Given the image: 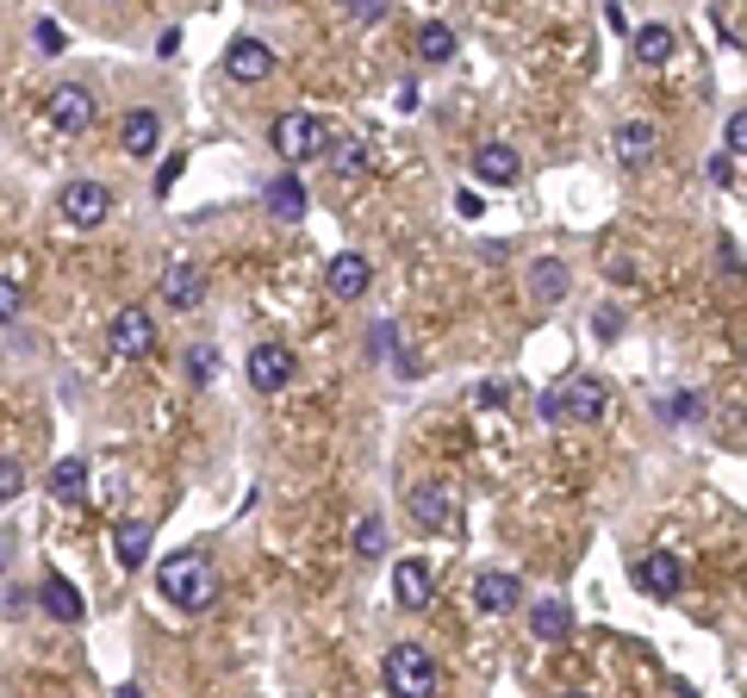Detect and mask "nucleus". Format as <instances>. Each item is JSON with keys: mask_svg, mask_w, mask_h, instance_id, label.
I'll return each instance as SVG.
<instances>
[{"mask_svg": "<svg viewBox=\"0 0 747 698\" xmlns=\"http://www.w3.org/2000/svg\"><path fill=\"white\" fill-rule=\"evenodd\" d=\"M430 593H437V574H430L418 555H405V562L393 567V599H399V611H423Z\"/></svg>", "mask_w": 747, "mask_h": 698, "instance_id": "12", "label": "nucleus"}, {"mask_svg": "<svg viewBox=\"0 0 747 698\" xmlns=\"http://www.w3.org/2000/svg\"><path fill=\"white\" fill-rule=\"evenodd\" d=\"M156 293H162V306L193 312L200 300H206V274L193 269V262H169V269H162V281H156Z\"/></svg>", "mask_w": 747, "mask_h": 698, "instance_id": "8", "label": "nucleus"}, {"mask_svg": "<svg viewBox=\"0 0 747 698\" xmlns=\"http://www.w3.org/2000/svg\"><path fill=\"white\" fill-rule=\"evenodd\" d=\"M174 174H181V156H174V162H162V169H156V194H169V188H174Z\"/></svg>", "mask_w": 747, "mask_h": 698, "instance_id": "40", "label": "nucleus"}, {"mask_svg": "<svg viewBox=\"0 0 747 698\" xmlns=\"http://www.w3.org/2000/svg\"><path fill=\"white\" fill-rule=\"evenodd\" d=\"M604 406H611V387H604L598 374H567L561 387H548L536 399V412L548 418V425H561V418H574V425H598V418H604Z\"/></svg>", "mask_w": 747, "mask_h": 698, "instance_id": "2", "label": "nucleus"}, {"mask_svg": "<svg viewBox=\"0 0 747 698\" xmlns=\"http://www.w3.org/2000/svg\"><path fill=\"white\" fill-rule=\"evenodd\" d=\"M455 213H461V218H479L486 206H479V194H474V188H461V194H455Z\"/></svg>", "mask_w": 747, "mask_h": 698, "instance_id": "38", "label": "nucleus"}, {"mask_svg": "<svg viewBox=\"0 0 747 698\" xmlns=\"http://www.w3.org/2000/svg\"><path fill=\"white\" fill-rule=\"evenodd\" d=\"M530 637H542V642H567V637H574V605L536 599V605H530Z\"/></svg>", "mask_w": 747, "mask_h": 698, "instance_id": "19", "label": "nucleus"}, {"mask_svg": "<svg viewBox=\"0 0 747 698\" xmlns=\"http://www.w3.org/2000/svg\"><path fill=\"white\" fill-rule=\"evenodd\" d=\"M667 418H672V425H698V418H704V399H698V393H672Z\"/></svg>", "mask_w": 747, "mask_h": 698, "instance_id": "31", "label": "nucleus"}, {"mask_svg": "<svg viewBox=\"0 0 747 698\" xmlns=\"http://www.w3.org/2000/svg\"><path fill=\"white\" fill-rule=\"evenodd\" d=\"M57 206H63V218H69L76 232H94L100 218L113 213V188H106V181H69Z\"/></svg>", "mask_w": 747, "mask_h": 698, "instance_id": "5", "label": "nucleus"}, {"mask_svg": "<svg viewBox=\"0 0 747 698\" xmlns=\"http://www.w3.org/2000/svg\"><path fill=\"white\" fill-rule=\"evenodd\" d=\"M567 698H586V693H567Z\"/></svg>", "mask_w": 747, "mask_h": 698, "instance_id": "43", "label": "nucleus"}, {"mask_svg": "<svg viewBox=\"0 0 747 698\" xmlns=\"http://www.w3.org/2000/svg\"><path fill=\"white\" fill-rule=\"evenodd\" d=\"M156 137H162V119L150 106H132L125 125H118V150L125 156H156Z\"/></svg>", "mask_w": 747, "mask_h": 698, "instance_id": "16", "label": "nucleus"}, {"mask_svg": "<svg viewBox=\"0 0 747 698\" xmlns=\"http://www.w3.org/2000/svg\"><path fill=\"white\" fill-rule=\"evenodd\" d=\"M32 38H38V50H44V57H57V50H63V32H57L50 20H38V32H32Z\"/></svg>", "mask_w": 747, "mask_h": 698, "instance_id": "36", "label": "nucleus"}, {"mask_svg": "<svg viewBox=\"0 0 747 698\" xmlns=\"http://www.w3.org/2000/svg\"><path fill=\"white\" fill-rule=\"evenodd\" d=\"M343 7H349V20L355 25H374L386 13V0H343Z\"/></svg>", "mask_w": 747, "mask_h": 698, "instance_id": "33", "label": "nucleus"}, {"mask_svg": "<svg viewBox=\"0 0 747 698\" xmlns=\"http://www.w3.org/2000/svg\"><path fill=\"white\" fill-rule=\"evenodd\" d=\"M81 493H88V455H57V468H50V499L76 505Z\"/></svg>", "mask_w": 747, "mask_h": 698, "instance_id": "20", "label": "nucleus"}, {"mask_svg": "<svg viewBox=\"0 0 747 698\" xmlns=\"http://www.w3.org/2000/svg\"><path fill=\"white\" fill-rule=\"evenodd\" d=\"M106 344H113V356H125V362H137V356H150L156 349V325H150V312L144 306H125L106 325Z\"/></svg>", "mask_w": 747, "mask_h": 698, "instance_id": "6", "label": "nucleus"}, {"mask_svg": "<svg viewBox=\"0 0 747 698\" xmlns=\"http://www.w3.org/2000/svg\"><path fill=\"white\" fill-rule=\"evenodd\" d=\"M25 605H32V599H25V586H20V581H7V618L20 623V618H25Z\"/></svg>", "mask_w": 747, "mask_h": 698, "instance_id": "37", "label": "nucleus"}, {"mask_svg": "<svg viewBox=\"0 0 747 698\" xmlns=\"http://www.w3.org/2000/svg\"><path fill=\"white\" fill-rule=\"evenodd\" d=\"M742 593H747V581H742Z\"/></svg>", "mask_w": 747, "mask_h": 698, "instance_id": "44", "label": "nucleus"}, {"mask_svg": "<svg viewBox=\"0 0 747 698\" xmlns=\"http://www.w3.org/2000/svg\"><path fill=\"white\" fill-rule=\"evenodd\" d=\"M386 693L437 698V661L423 655V642H393V655H386Z\"/></svg>", "mask_w": 747, "mask_h": 698, "instance_id": "3", "label": "nucleus"}, {"mask_svg": "<svg viewBox=\"0 0 747 698\" xmlns=\"http://www.w3.org/2000/svg\"><path fill=\"white\" fill-rule=\"evenodd\" d=\"M50 125H63V132H88V125H94V94L76 88V81L50 88Z\"/></svg>", "mask_w": 747, "mask_h": 698, "instance_id": "13", "label": "nucleus"}, {"mask_svg": "<svg viewBox=\"0 0 747 698\" xmlns=\"http://www.w3.org/2000/svg\"><path fill=\"white\" fill-rule=\"evenodd\" d=\"M728 150L747 156V106H742V113H728Z\"/></svg>", "mask_w": 747, "mask_h": 698, "instance_id": "35", "label": "nucleus"}, {"mask_svg": "<svg viewBox=\"0 0 747 698\" xmlns=\"http://www.w3.org/2000/svg\"><path fill=\"white\" fill-rule=\"evenodd\" d=\"M635 63H648V69H660V63H672V50H679V38H672V25H642L630 38Z\"/></svg>", "mask_w": 747, "mask_h": 698, "instance_id": "23", "label": "nucleus"}, {"mask_svg": "<svg viewBox=\"0 0 747 698\" xmlns=\"http://www.w3.org/2000/svg\"><path fill=\"white\" fill-rule=\"evenodd\" d=\"M20 486H25V474H20V462L7 455V462H0V493H7V499H20Z\"/></svg>", "mask_w": 747, "mask_h": 698, "instance_id": "34", "label": "nucleus"}, {"mask_svg": "<svg viewBox=\"0 0 747 698\" xmlns=\"http://www.w3.org/2000/svg\"><path fill=\"white\" fill-rule=\"evenodd\" d=\"M518 150H511V144H479L474 150V174L479 181H493V188H511V181H518Z\"/></svg>", "mask_w": 747, "mask_h": 698, "instance_id": "17", "label": "nucleus"}, {"mask_svg": "<svg viewBox=\"0 0 747 698\" xmlns=\"http://www.w3.org/2000/svg\"><path fill=\"white\" fill-rule=\"evenodd\" d=\"M293 381V356L281 344H256L249 349V387L256 393H281Z\"/></svg>", "mask_w": 747, "mask_h": 698, "instance_id": "9", "label": "nucleus"}, {"mask_svg": "<svg viewBox=\"0 0 747 698\" xmlns=\"http://www.w3.org/2000/svg\"><path fill=\"white\" fill-rule=\"evenodd\" d=\"M150 543H156V524H118V537H113L118 567H144L150 562Z\"/></svg>", "mask_w": 747, "mask_h": 698, "instance_id": "24", "label": "nucleus"}, {"mask_svg": "<svg viewBox=\"0 0 747 698\" xmlns=\"http://www.w3.org/2000/svg\"><path fill=\"white\" fill-rule=\"evenodd\" d=\"M367 162H374V156H367L362 137H337V144H330V169L337 174H367Z\"/></svg>", "mask_w": 747, "mask_h": 698, "instance_id": "27", "label": "nucleus"}, {"mask_svg": "<svg viewBox=\"0 0 747 698\" xmlns=\"http://www.w3.org/2000/svg\"><path fill=\"white\" fill-rule=\"evenodd\" d=\"M367 281H374V269H367V256L343 250V256H330V269H325V288L337 293V300H362Z\"/></svg>", "mask_w": 747, "mask_h": 698, "instance_id": "15", "label": "nucleus"}, {"mask_svg": "<svg viewBox=\"0 0 747 698\" xmlns=\"http://www.w3.org/2000/svg\"><path fill=\"white\" fill-rule=\"evenodd\" d=\"M156 593H162L174 611L200 618V611H212V599H218V567H212L206 549H174V555H162V567H156Z\"/></svg>", "mask_w": 747, "mask_h": 698, "instance_id": "1", "label": "nucleus"}, {"mask_svg": "<svg viewBox=\"0 0 747 698\" xmlns=\"http://www.w3.org/2000/svg\"><path fill=\"white\" fill-rule=\"evenodd\" d=\"M710 181H716V188H728V181H735V162H728V156H710Z\"/></svg>", "mask_w": 747, "mask_h": 698, "instance_id": "39", "label": "nucleus"}, {"mask_svg": "<svg viewBox=\"0 0 747 698\" xmlns=\"http://www.w3.org/2000/svg\"><path fill=\"white\" fill-rule=\"evenodd\" d=\"M672 698H698V693H691L686 679H672Z\"/></svg>", "mask_w": 747, "mask_h": 698, "instance_id": "41", "label": "nucleus"}, {"mask_svg": "<svg viewBox=\"0 0 747 698\" xmlns=\"http://www.w3.org/2000/svg\"><path fill=\"white\" fill-rule=\"evenodd\" d=\"M330 144H337V137L325 132V119H312V113H281V119H274V150L287 156V162L330 156Z\"/></svg>", "mask_w": 747, "mask_h": 698, "instance_id": "4", "label": "nucleus"}, {"mask_svg": "<svg viewBox=\"0 0 747 698\" xmlns=\"http://www.w3.org/2000/svg\"><path fill=\"white\" fill-rule=\"evenodd\" d=\"M38 605L57 623H81V611H88V605H81V593L63 581V574H44V581H38Z\"/></svg>", "mask_w": 747, "mask_h": 698, "instance_id": "18", "label": "nucleus"}, {"mask_svg": "<svg viewBox=\"0 0 747 698\" xmlns=\"http://www.w3.org/2000/svg\"><path fill=\"white\" fill-rule=\"evenodd\" d=\"M418 57L423 63H455V32L442 20H423L418 25Z\"/></svg>", "mask_w": 747, "mask_h": 698, "instance_id": "26", "label": "nucleus"}, {"mask_svg": "<svg viewBox=\"0 0 747 698\" xmlns=\"http://www.w3.org/2000/svg\"><path fill=\"white\" fill-rule=\"evenodd\" d=\"M367 349H374V362H393V356H399V325L381 318V325L367 330Z\"/></svg>", "mask_w": 747, "mask_h": 698, "instance_id": "29", "label": "nucleus"}, {"mask_svg": "<svg viewBox=\"0 0 747 698\" xmlns=\"http://www.w3.org/2000/svg\"><path fill=\"white\" fill-rule=\"evenodd\" d=\"M113 698H144V693H137V686H118V693Z\"/></svg>", "mask_w": 747, "mask_h": 698, "instance_id": "42", "label": "nucleus"}, {"mask_svg": "<svg viewBox=\"0 0 747 698\" xmlns=\"http://www.w3.org/2000/svg\"><path fill=\"white\" fill-rule=\"evenodd\" d=\"M262 200H269V213L287 218V225H293V218H306V181H299V174H274Z\"/></svg>", "mask_w": 747, "mask_h": 698, "instance_id": "21", "label": "nucleus"}, {"mask_svg": "<svg viewBox=\"0 0 747 698\" xmlns=\"http://www.w3.org/2000/svg\"><path fill=\"white\" fill-rule=\"evenodd\" d=\"M349 549L362 555V562H374V555H386V524L367 511V518H355V537H349Z\"/></svg>", "mask_w": 747, "mask_h": 698, "instance_id": "28", "label": "nucleus"}, {"mask_svg": "<svg viewBox=\"0 0 747 698\" xmlns=\"http://www.w3.org/2000/svg\"><path fill=\"white\" fill-rule=\"evenodd\" d=\"M474 605H479V611H493V618H505V611H518V605H523L518 574H498V567H486V574L474 581Z\"/></svg>", "mask_w": 747, "mask_h": 698, "instance_id": "14", "label": "nucleus"}, {"mask_svg": "<svg viewBox=\"0 0 747 698\" xmlns=\"http://www.w3.org/2000/svg\"><path fill=\"white\" fill-rule=\"evenodd\" d=\"M530 293H536V306H561V293H567V262H561V256H536Z\"/></svg>", "mask_w": 747, "mask_h": 698, "instance_id": "22", "label": "nucleus"}, {"mask_svg": "<svg viewBox=\"0 0 747 698\" xmlns=\"http://www.w3.org/2000/svg\"><path fill=\"white\" fill-rule=\"evenodd\" d=\"M635 586H642V593H654V599H672V593L686 586V567H679V555L654 549V555H642V562H635Z\"/></svg>", "mask_w": 747, "mask_h": 698, "instance_id": "11", "label": "nucleus"}, {"mask_svg": "<svg viewBox=\"0 0 747 698\" xmlns=\"http://www.w3.org/2000/svg\"><path fill=\"white\" fill-rule=\"evenodd\" d=\"M411 524L442 537V530H455V493L449 486H411Z\"/></svg>", "mask_w": 747, "mask_h": 698, "instance_id": "7", "label": "nucleus"}, {"mask_svg": "<svg viewBox=\"0 0 747 698\" xmlns=\"http://www.w3.org/2000/svg\"><path fill=\"white\" fill-rule=\"evenodd\" d=\"M225 76H230V81H269V76H274V50H269L262 38H230Z\"/></svg>", "mask_w": 747, "mask_h": 698, "instance_id": "10", "label": "nucleus"}, {"mask_svg": "<svg viewBox=\"0 0 747 698\" xmlns=\"http://www.w3.org/2000/svg\"><path fill=\"white\" fill-rule=\"evenodd\" d=\"M188 374H193V387H206L212 374H218V356H212V344H193V349H188Z\"/></svg>", "mask_w": 747, "mask_h": 698, "instance_id": "30", "label": "nucleus"}, {"mask_svg": "<svg viewBox=\"0 0 747 698\" xmlns=\"http://www.w3.org/2000/svg\"><path fill=\"white\" fill-rule=\"evenodd\" d=\"M20 312H25V293H20V281L7 274V281H0V318H7V325H20Z\"/></svg>", "mask_w": 747, "mask_h": 698, "instance_id": "32", "label": "nucleus"}, {"mask_svg": "<svg viewBox=\"0 0 747 698\" xmlns=\"http://www.w3.org/2000/svg\"><path fill=\"white\" fill-rule=\"evenodd\" d=\"M616 156H623V162H648L654 156V144H660V132H654L648 119H630V125H616Z\"/></svg>", "mask_w": 747, "mask_h": 698, "instance_id": "25", "label": "nucleus"}]
</instances>
